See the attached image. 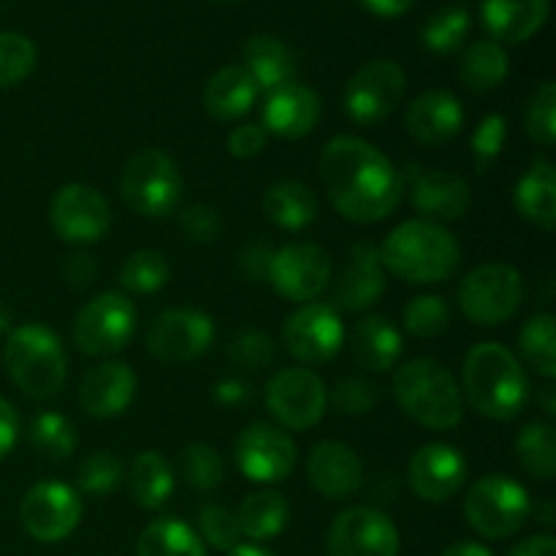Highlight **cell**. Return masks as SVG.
I'll return each mask as SVG.
<instances>
[{"mask_svg": "<svg viewBox=\"0 0 556 556\" xmlns=\"http://www.w3.org/2000/svg\"><path fill=\"white\" fill-rule=\"evenodd\" d=\"M318 172L331 206L358 226H372L391 217L405 195L400 168L378 147L358 136H334L326 141Z\"/></svg>", "mask_w": 556, "mask_h": 556, "instance_id": "obj_1", "label": "cell"}, {"mask_svg": "<svg viewBox=\"0 0 556 556\" xmlns=\"http://www.w3.org/2000/svg\"><path fill=\"white\" fill-rule=\"evenodd\" d=\"M462 396L467 405L492 421H514L530 402V375L503 342H481L465 356Z\"/></svg>", "mask_w": 556, "mask_h": 556, "instance_id": "obj_2", "label": "cell"}, {"mask_svg": "<svg viewBox=\"0 0 556 556\" xmlns=\"http://www.w3.org/2000/svg\"><path fill=\"white\" fill-rule=\"evenodd\" d=\"M383 269L410 286H434L459 269L462 248L454 233L440 223L416 217L391 228L380 244Z\"/></svg>", "mask_w": 556, "mask_h": 556, "instance_id": "obj_3", "label": "cell"}, {"mask_svg": "<svg viewBox=\"0 0 556 556\" xmlns=\"http://www.w3.org/2000/svg\"><path fill=\"white\" fill-rule=\"evenodd\" d=\"M391 391L407 418L421 427L445 432L465 418V396L454 375L434 358H410L391 378Z\"/></svg>", "mask_w": 556, "mask_h": 556, "instance_id": "obj_4", "label": "cell"}, {"mask_svg": "<svg viewBox=\"0 0 556 556\" xmlns=\"http://www.w3.org/2000/svg\"><path fill=\"white\" fill-rule=\"evenodd\" d=\"M3 364L16 389L38 402L58 396L68 380V358H65L63 342L43 324H22L9 331L3 345Z\"/></svg>", "mask_w": 556, "mask_h": 556, "instance_id": "obj_5", "label": "cell"}, {"mask_svg": "<svg viewBox=\"0 0 556 556\" xmlns=\"http://www.w3.org/2000/svg\"><path fill=\"white\" fill-rule=\"evenodd\" d=\"M182 190L185 179L177 161L155 147L136 152L119 177V195L125 206L150 220L174 215L182 201Z\"/></svg>", "mask_w": 556, "mask_h": 556, "instance_id": "obj_6", "label": "cell"}, {"mask_svg": "<svg viewBox=\"0 0 556 556\" xmlns=\"http://www.w3.org/2000/svg\"><path fill=\"white\" fill-rule=\"evenodd\" d=\"M530 492L503 472L478 478L465 494V519L486 541L514 538L530 521Z\"/></svg>", "mask_w": 556, "mask_h": 556, "instance_id": "obj_7", "label": "cell"}, {"mask_svg": "<svg viewBox=\"0 0 556 556\" xmlns=\"http://www.w3.org/2000/svg\"><path fill=\"white\" fill-rule=\"evenodd\" d=\"M139 329L136 304L119 291H103L92 296L76 313L71 340L76 351L90 358H106L125 351Z\"/></svg>", "mask_w": 556, "mask_h": 556, "instance_id": "obj_8", "label": "cell"}, {"mask_svg": "<svg viewBox=\"0 0 556 556\" xmlns=\"http://www.w3.org/2000/svg\"><path fill=\"white\" fill-rule=\"evenodd\" d=\"M525 277L514 264L489 261L476 266L459 286V307L478 326H503L525 302Z\"/></svg>", "mask_w": 556, "mask_h": 556, "instance_id": "obj_9", "label": "cell"}, {"mask_svg": "<svg viewBox=\"0 0 556 556\" xmlns=\"http://www.w3.org/2000/svg\"><path fill=\"white\" fill-rule=\"evenodd\" d=\"M264 402L277 427L307 432L324 421L329 410V391L313 369L282 367L266 380Z\"/></svg>", "mask_w": 556, "mask_h": 556, "instance_id": "obj_10", "label": "cell"}, {"mask_svg": "<svg viewBox=\"0 0 556 556\" xmlns=\"http://www.w3.org/2000/svg\"><path fill=\"white\" fill-rule=\"evenodd\" d=\"M407 92V74L394 60H369L348 79L342 103L353 123L378 125L402 106Z\"/></svg>", "mask_w": 556, "mask_h": 556, "instance_id": "obj_11", "label": "cell"}, {"mask_svg": "<svg viewBox=\"0 0 556 556\" xmlns=\"http://www.w3.org/2000/svg\"><path fill=\"white\" fill-rule=\"evenodd\" d=\"M331 275L329 250L315 242H291L271 253L266 280L288 302L307 304L331 286Z\"/></svg>", "mask_w": 556, "mask_h": 556, "instance_id": "obj_12", "label": "cell"}, {"mask_svg": "<svg viewBox=\"0 0 556 556\" xmlns=\"http://www.w3.org/2000/svg\"><path fill=\"white\" fill-rule=\"evenodd\" d=\"M296 443L286 429L269 421H253L233 443V462L253 483H280L296 470Z\"/></svg>", "mask_w": 556, "mask_h": 556, "instance_id": "obj_13", "label": "cell"}, {"mask_svg": "<svg viewBox=\"0 0 556 556\" xmlns=\"http://www.w3.org/2000/svg\"><path fill=\"white\" fill-rule=\"evenodd\" d=\"M20 521L38 543H60L81 525V497L63 481H38L20 503Z\"/></svg>", "mask_w": 556, "mask_h": 556, "instance_id": "obj_14", "label": "cell"}, {"mask_svg": "<svg viewBox=\"0 0 556 556\" xmlns=\"http://www.w3.org/2000/svg\"><path fill=\"white\" fill-rule=\"evenodd\" d=\"M49 226L68 244H96L112 228V206L90 185L68 182L49 201Z\"/></svg>", "mask_w": 556, "mask_h": 556, "instance_id": "obj_15", "label": "cell"}, {"mask_svg": "<svg viewBox=\"0 0 556 556\" xmlns=\"http://www.w3.org/2000/svg\"><path fill=\"white\" fill-rule=\"evenodd\" d=\"M326 556H400V530L383 510L353 505L331 521Z\"/></svg>", "mask_w": 556, "mask_h": 556, "instance_id": "obj_16", "label": "cell"}, {"mask_svg": "<svg viewBox=\"0 0 556 556\" xmlns=\"http://www.w3.org/2000/svg\"><path fill=\"white\" fill-rule=\"evenodd\" d=\"M215 342L212 315L193 307L166 309L147 329V351L161 364H188L204 356Z\"/></svg>", "mask_w": 556, "mask_h": 556, "instance_id": "obj_17", "label": "cell"}, {"mask_svg": "<svg viewBox=\"0 0 556 556\" xmlns=\"http://www.w3.org/2000/svg\"><path fill=\"white\" fill-rule=\"evenodd\" d=\"M282 345L302 364L331 362L345 345V324L329 302L299 304L282 326Z\"/></svg>", "mask_w": 556, "mask_h": 556, "instance_id": "obj_18", "label": "cell"}, {"mask_svg": "<svg viewBox=\"0 0 556 556\" xmlns=\"http://www.w3.org/2000/svg\"><path fill=\"white\" fill-rule=\"evenodd\" d=\"M465 454L448 443H427L410 456L407 465V483L413 494L424 503H448L451 497L465 489L467 483Z\"/></svg>", "mask_w": 556, "mask_h": 556, "instance_id": "obj_19", "label": "cell"}, {"mask_svg": "<svg viewBox=\"0 0 556 556\" xmlns=\"http://www.w3.org/2000/svg\"><path fill=\"white\" fill-rule=\"evenodd\" d=\"M410 179V204L429 223H456L470 212L472 190L465 177L443 168H427V172L407 174Z\"/></svg>", "mask_w": 556, "mask_h": 556, "instance_id": "obj_20", "label": "cell"}, {"mask_svg": "<svg viewBox=\"0 0 556 556\" xmlns=\"http://www.w3.org/2000/svg\"><path fill=\"white\" fill-rule=\"evenodd\" d=\"M386 293V269L372 242H356L345 269L331 286L329 304L337 313H362Z\"/></svg>", "mask_w": 556, "mask_h": 556, "instance_id": "obj_21", "label": "cell"}, {"mask_svg": "<svg viewBox=\"0 0 556 556\" xmlns=\"http://www.w3.org/2000/svg\"><path fill=\"white\" fill-rule=\"evenodd\" d=\"M139 380L125 362H101L79 380V407L90 418H117L134 405Z\"/></svg>", "mask_w": 556, "mask_h": 556, "instance_id": "obj_22", "label": "cell"}, {"mask_svg": "<svg viewBox=\"0 0 556 556\" xmlns=\"http://www.w3.org/2000/svg\"><path fill=\"white\" fill-rule=\"evenodd\" d=\"M309 486L326 500L356 497L364 483V465L356 451L337 440L313 445L307 456Z\"/></svg>", "mask_w": 556, "mask_h": 556, "instance_id": "obj_23", "label": "cell"}, {"mask_svg": "<svg viewBox=\"0 0 556 556\" xmlns=\"http://www.w3.org/2000/svg\"><path fill=\"white\" fill-rule=\"evenodd\" d=\"M320 98L318 92L309 90L307 85H288L266 92L264 112H261V125L266 134L280 136V139H304L320 123Z\"/></svg>", "mask_w": 556, "mask_h": 556, "instance_id": "obj_24", "label": "cell"}, {"mask_svg": "<svg viewBox=\"0 0 556 556\" xmlns=\"http://www.w3.org/2000/svg\"><path fill=\"white\" fill-rule=\"evenodd\" d=\"M405 128L421 147H443L465 128V106L448 90H427L407 106Z\"/></svg>", "mask_w": 556, "mask_h": 556, "instance_id": "obj_25", "label": "cell"}, {"mask_svg": "<svg viewBox=\"0 0 556 556\" xmlns=\"http://www.w3.org/2000/svg\"><path fill=\"white\" fill-rule=\"evenodd\" d=\"M548 9V0H481L483 25L497 43L530 41L546 25Z\"/></svg>", "mask_w": 556, "mask_h": 556, "instance_id": "obj_26", "label": "cell"}, {"mask_svg": "<svg viewBox=\"0 0 556 556\" xmlns=\"http://www.w3.org/2000/svg\"><path fill=\"white\" fill-rule=\"evenodd\" d=\"M402 331L383 315H367L351 331L353 362L364 372H389L402 358Z\"/></svg>", "mask_w": 556, "mask_h": 556, "instance_id": "obj_27", "label": "cell"}, {"mask_svg": "<svg viewBox=\"0 0 556 556\" xmlns=\"http://www.w3.org/2000/svg\"><path fill=\"white\" fill-rule=\"evenodd\" d=\"M516 212L532 226L554 231L556 226V166L548 157H535L514 190Z\"/></svg>", "mask_w": 556, "mask_h": 556, "instance_id": "obj_28", "label": "cell"}, {"mask_svg": "<svg viewBox=\"0 0 556 556\" xmlns=\"http://www.w3.org/2000/svg\"><path fill=\"white\" fill-rule=\"evenodd\" d=\"M261 90L244 65H226L204 87V109L220 123L244 117L258 101Z\"/></svg>", "mask_w": 556, "mask_h": 556, "instance_id": "obj_29", "label": "cell"}, {"mask_svg": "<svg viewBox=\"0 0 556 556\" xmlns=\"http://www.w3.org/2000/svg\"><path fill=\"white\" fill-rule=\"evenodd\" d=\"M242 65L253 76L261 92H271L277 87L293 81V74H296V54L280 38L258 33V36L248 38V43H244Z\"/></svg>", "mask_w": 556, "mask_h": 556, "instance_id": "obj_30", "label": "cell"}, {"mask_svg": "<svg viewBox=\"0 0 556 556\" xmlns=\"http://www.w3.org/2000/svg\"><path fill=\"white\" fill-rule=\"evenodd\" d=\"M261 206H264L266 220L275 223L282 231H304L318 217V199L313 188L299 179H280L269 185Z\"/></svg>", "mask_w": 556, "mask_h": 556, "instance_id": "obj_31", "label": "cell"}, {"mask_svg": "<svg viewBox=\"0 0 556 556\" xmlns=\"http://www.w3.org/2000/svg\"><path fill=\"white\" fill-rule=\"evenodd\" d=\"M237 525L242 538L253 543L271 541L280 535L291 519V505L280 492H253L242 500L237 514Z\"/></svg>", "mask_w": 556, "mask_h": 556, "instance_id": "obj_32", "label": "cell"}, {"mask_svg": "<svg viewBox=\"0 0 556 556\" xmlns=\"http://www.w3.org/2000/svg\"><path fill=\"white\" fill-rule=\"evenodd\" d=\"M177 478L172 465L157 451H144L128 470V489L141 510H161L172 500Z\"/></svg>", "mask_w": 556, "mask_h": 556, "instance_id": "obj_33", "label": "cell"}, {"mask_svg": "<svg viewBox=\"0 0 556 556\" xmlns=\"http://www.w3.org/2000/svg\"><path fill=\"white\" fill-rule=\"evenodd\" d=\"M508 71L510 58L505 47L486 38V41H476L465 49L459 63V79L467 90L483 96V92L497 90L508 79Z\"/></svg>", "mask_w": 556, "mask_h": 556, "instance_id": "obj_34", "label": "cell"}, {"mask_svg": "<svg viewBox=\"0 0 556 556\" xmlns=\"http://www.w3.org/2000/svg\"><path fill=\"white\" fill-rule=\"evenodd\" d=\"M136 556H206L199 532L182 519H155L141 530Z\"/></svg>", "mask_w": 556, "mask_h": 556, "instance_id": "obj_35", "label": "cell"}, {"mask_svg": "<svg viewBox=\"0 0 556 556\" xmlns=\"http://www.w3.org/2000/svg\"><path fill=\"white\" fill-rule=\"evenodd\" d=\"M519 353L543 380L556 378V318L552 313H538L527 320L519 334Z\"/></svg>", "mask_w": 556, "mask_h": 556, "instance_id": "obj_36", "label": "cell"}, {"mask_svg": "<svg viewBox=\"0 0 556 556\" xmlns=\"http://www.w3.org/2000/svg\"><path fill=\"white\" fill-rule=\"evenodd\" d=\"M519 465L535 481H554L556 476V432L552 424L532 421L516 438Z\"/></svg>", "mask_w": 556, "mask_h": 556, "instance_id": "obj_37", "label": "cell"}, {"mask_svg": "<svg viewBox=\"0 0 556 556\" xmlns=\"http://www.w3.org/2000/svg\"><path fill=\"white\" fill-rule=\"evenodd\" d=\"M27 440L36 448V454H41L47 462H65L71 459V454L76 451V429L63 413H38L30 421V429H27Z\"/></svg>", "mask_w": 556, "mask_h": 556, "instance_id": "obj_38", "label": "cell"}, {"mask_svg": "<svg viewBox=\"0 0 556 556\" xmlns=\"http://www.w3.org/2000/svg\"><path fill=\"white\" fill-rule=\"evenodd\" d=\"M470 33V11L462 3L443 5L421 27V43L434 54H454L465 47Z\"/></svg>", "mask_w": 556, "mask_h": 556, "instance_id": "obj_39", "label": "cell"}, {"mask_svg": "<svg viewBox=\"0 0 556 556\" xmlns=\"http://www.w3.org/2000/svg\"><path fill=\"white\" fill-rule=\"evenodd\" d=\"M172 277V266H168L166 255L161 250H136L119 266V286L136 296H150L157 293Z\"/></svg>", "mask_w": 556, "mask_h": 556, "instance_id": "obj_40", "label": "cell"}, {"mask_svg": "<svg viewBox=\"0 0 556 556\" xmlns=\"http://www.w3.org/2000/svg\"><path fill=\"white\" fill-rule=\"evenodd\" d=\"M402 326L407 334L418 337V340H432L448 331L451 326V307L443 296L438 293H424L407 302L402 309Z\"/></svg>", "mask_w": 556, "mask_h": 556, "instance_id": "obj_41", "label": "cell"}, {"mask_svg": "<svg viewBox=\"0 0 556 556\" xmlns=\"http://www.w3.org/2000/svg\"><path fill=\"white\" fill-rule=\"evenodd\" d=\"M125 467L112 451H96L79 462L76 470V486L87 497H106L123 483Z\"/></svg>", "mask_w": 556, "mask_h": 556, "instance_id": "obj_42", "label": "cell"}, {"mask_svg": "<svg viewBox=\"0 0 556 556\" xmlns=\"http://www.w3.org/2000/svg\"><path fill=\"white\" fill-rule=\"evenodd\" d=\"M38 63L36 43L14 30H0V90L20 85Z\"/></svg>", "mask_w": 556, "mask_h": 556, "instance_id": "obj_43", "label": "cell"}, {"mask_svg": "<svg viewBox=\"0 0 556 556\" xmlns=\"http://www.w3.org/2000/svg\"><path fill=\"white\" fill-rule=\"evenodd\" d=\"M525 130L538 147L548 150L556 141V85L543 81L530 92L525 106Z\"/></svg>", "mask_w": 556, "mask_h": 556, "instance_id": "obj_44", "label": "cell"}, {"mask_svg": "<svg viewBox=\"0 0 556 556\" xmlns=\"http://www.w3.org/2000/svg\"><path fill=\"white\" fill-rule=\"evenodd\" d=\"M182 476L195 492H212L226 478V462H223L220 451L210 443H190L182 451Z\"/></svg>", "mask_w": 556, "mask_h": 556, "instance_id": "obj_45", "label": "cell"}, {"mask_svg": "<svg viewBox=\"0 0 556 556\" xmlns=\"http://www.w3.org/2000/svg\"><path fill=\"white\" fill-rule=\"evenodd\" d=\"M380 400H383L380 386L375 380L362 378V375L337 380L334 389L329 391V405L340 416H369V413L378 410Z\"/></svg>", "mask_w": 556, "mask_h": 556, "instance_id": "obj_46", "label": "cell"}, {"mask_svg": "<svg viewBox=\"0 0 556 556\" xmlns=\"http://www.w3.org/2000/svg\"><path fill=\"white\" fill-rule=\"evenodd\" d=\"M505 141H508V119L503 114H486L478 123V128L472 130L470 139L472 161H476L478 174H486L500 161V155L505 150Z\"/></svg>", "mask_w": 556, "mask_h": 556, "instance_id": "obj_47", "label": "cell"}, {"mask_svg": "<svg viewBox=\"0 0 556 556\" xmlns=\"http://www.w3.org/2000/svg\"><path fill=\"white\" fill-rule=\"evenodd\" d=\"M199 538L204 541V546L210 543L217 552H231L242 541V532H239L237 516L226 505L206 503L199 510Z\"/></svg>", "mask_w": 556, "mask_h": 556, "instance_id": "obj_48", "label": "cell"}, {"mask_svg": "<svg viewBox=\"0 0 556 556\" xmlns=\"http://www.w3.org/2000/svg\"><path fill=\"white\" fill-rule=\"evenodd\" d=\"M228 358L242 369H264L275 362L277 348L266 331L261 329H242L228 342Z\"/></svg>", "mask_w": 556, "mask_h": 556, "instance_id": "obj_49", "label": "cell"}, {"mask_svg": "<svg viewBox=\"0 0 556 556\" xmlns=\"http://www.w3.org/2000/svg\"><path fill=\"white\" fill-rule=\"evenodd\" d=\"M179 228H182L185 239L195 244H212L220 239L223 233V220L217 215L215 206L210 204H188L185 210H179L177 215Z\"/></svg>", "mask_w": 556, "mask_h": 556, "instance_id": "obj_50", "label": "cell"}, {"mask_svg": "<svg viewBox=\"0 0 556 556\" xmlns=\"http://www.w3.org/2000/svg\"><path fill=\"white\" fill-rule=\"evenodd\" d=\"M269 144V134L264 130L261 123H242L228 134L226 147L233 157L239 161H250V157H258L261 152Z\"/></svg>", "mask_w": 556, "mask_h": 556, "instance_id": "obj_51", "label": "cell"}, {"mask_svg": "<svg viewBox=\"0 0 556 556\" xmlns=\"http://www.w3.org/2000/svg\"><path fill=\"white\" fill-rule=\"evenodd\" d=\"M275 250L266 242H253L242 250L239 255V269L248 277L250 282H264L266 275H269V261Z\"/></svg>", "mask_w": 556, "mask_h": 556, "instance_id": "obj_52", "label": "cell"}, {"mask_svg": "<svg viewBox=\"0 0 556 556\" xmlns=\"http://www.w3.org/2000/svg\"><path fill=\"white\" fill-rule=\"evenodd\" d=\"M96 271H98V264L96 258H92L90 253H74L65 258L63 264V277L65 282H68L71 288H76V291H81V288L90 286L92 280H96Z\"/></svg>", "mask_w": 556, "mask_h": 556, "instance_id": "obj_53", "label": "cell"}, {"mask_svg": "<svg viewBox=\"0 0 556 556\" xmlns=\"http://www.w3.org/2000/svg\"><path fill=\"white\" fill-rule=\"evenodd\" d=\"M20 432H22L20 413H16V407L11 405L9 400L0 396V459H5V456L14 451L16 440H20Z\"/></svg>", "mask_w": 556, "mask_h": 556, "instance_id": "obj_54", "label": "cell"}, {"mask_svg": "<svg viewBox=\"0 0 556 556\" xmlns=\"http://www.w3.org/2000/svg\"><path fill=\"white\" fill-rule=\"evenodd\" d=\"M215 400L220 405L239 407L250 400V386L239 378H223L220 383L215 386Z\"/></svg>", "mask_w": 556, "mask_h": 556, "instance_id": "obj_55", "label": "cell"}, {"mask_svg": "<svg viewBox=\"0 0 556 556\" xmlns=\"http://www.w3.org/2000/svg\"><path fill=\"white\" fill-rule=\"evenodd\" d=\"M508 556H556V541L554 535H548V532L530 535L525 538V541L516 543Z\"/></svg>", "mask_w": 556, "mask_h": 556, "instance_id": "obj_56", "label": "cell"}, {"mask_svg": "<svg viewBox=\"0 0 556 556\" xmlns=\"http://www.w3.org/2000/svg\"><path fill=\"white\" fill-rule=\"evenodd\" d=\"M364 5H367V9L372 11V14L391 20V16L407 14V11H410L413 5H416V0H364Z\"/></svg>", "mask_w": 556, "mask_h": 556, "instance_id": "obj_57", "label": "cell"}, {"mask_svg": "<svg viewBox=\"0 0 556 556\" xmlns=\"http://www.w3.org/2000/svg\"><path fill=\"white\" fill-rule=\"evenodd\" d=\"M440 556H494V554H492V548L483 546V543L456 541V543H451V546L445 548Z\"/></svg>", "mask_w": 556, "mask_h": 556, "instance_id": "obj_58", "label": "cell"}, {"mask_svg": "<svg viewBox=\"0 0 556 556\" xmlns=\"http://www.w3.org/2000/svg\"><path fill=\"white\" fill-rule=\"evenodd\" d=\"M535 402H538V407H541V410L546 413V416H554V413H556V389H554L552 380H546V383H543L541 389H538Z\"/></svg>", "mask_w": 556, "mask_h": 556, "instance_id": "obj_59", "label": "cell"}, {"mask_svg": "<svg viewBox=\"0 0 556 556\" xmlns=\"http://www.w3.org/2000/svg\"><path fill=\"white\" fill-rule=\"evenodd\" d=\"M226 556H275V554H271L269 548L258 546V543H239V546H233Z\"/></svg>", "mask_w": 556, "mask_h": 556, "instance_id": "obj_60", "label": "cell"}, {"mask_svg": "<svg viewBox=\"0 0 556 556\" xmlns=\"http://www.w3.org/2000/svg\"><path fill=\"white\" fill-rule=\"evenodd\" d=\"M535 516H538V521H541L543 527H554V521H556V508H554L552 500H546V503H543L541 508H535Z\"/></svg>", "mask_w": 556, "mask_h": 556, "instance_id": "obj_61", "label": "cell"}, {"mask_svg": "<svg viewBox=\"0 0 556 556\" xmlns=\"http://www.w3.org/2000/svg\"><path fill=\"white\" fill-rule=\"evenodd\" d=\"M9 331H11V309L9 304L0 299V334H9Z\"/></svg>", "mask_w": 556, "mask_h": 556, "instance_id": "obj_62", "label": "cell"}, {"mask_svg": "<svg viewBox=\"0 0 556 556\" xmlns=\"http://www.w3.org/2000/svg\"><path fill=\"white\" fill-rule=\"evenodd\" d=\"M210 3H233V0H210Z\"/></svg>", "mask_w": 556, "mask_h": 556, "instance_id": "obj_63", "label": "cell"}]
</instances>
